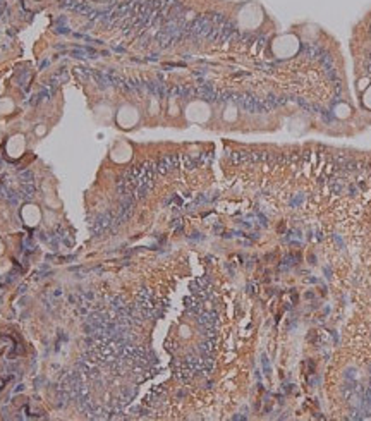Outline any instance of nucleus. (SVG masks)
Here are the masks:
<instances>
[{"label": "nucleus", "mask_w": 371, "mask_h": 421, "mask_svg": "<svg viewBox=\"0 0 371 421\" xmlns=\"http://www.w3.org/2000/svg\"><path fill=\"white\" fill-rule=\"evenodd\" d=\"M24 150V140L22 136H14L12 140L9 141V152L12 153L14 157L21 155V152Z\"/></svg>", "instance_id": "obj_6"}, {"label": "nucleus", "mask_w": 371, "mask_h": 421, "mask_svg": "<svg viewBox=\"0 0 371 421\" xmlns=\"http://www.w3.org/2000/svg\"><path fill=\"white\" fill-rule=\"evenodd\" d=\"M349 112H351V109L347 105H344V103H340V105L335 107V115H337V117H347Z\"/></svg>", "instance_id": "obj_7"}, {"label": "nucleus", "mask_w": 371, "mask_h": 421, "mask_svg": "<svg viewBox=\"0 0 371 421\" xmlns=\"http://www.w3.org/2000/svg\"><path fill=\"white\" fill-rule=\"evenodd\" d=\"M363 103H365L366 109H370V110H371V84H370L368 88H366L365 95H363Z\"/></svg>", "instance_id": "obj_9"}, {"label": "nucleus", "mask_w": 371, "mask_h": 421, "mask_svg": "<svg viewBox=\"0 0 371 421\" xmlns=\"http://www.w3.org/2000/svg\"><path fill=\"white\" fill-rule=\"evenodd\" d=\"M210 115H211V110H210V107H208V103H204V102H192L186 107V117H187V121H191V122L203 124V122H206L208 119H210Z\"/></svg>", "instance_id": "obj_3"}, {"label": "nucleus", "mask_w": 371, "mask_h": 421, "mask_svg": "<svg viewBox=\"0 0 371 421\" xmlns=\"http://www.w3.org/2000/svg\"><path fill=\"white\" fill-rule=\"evenodd\" d=\"M98 2H102V0H98Z\"/></svg>", "instance_id": "obj_11"}, {"label": "nucleus", "mask_w": 371, "mask_h": 421, "mask_svg": "<svg viewBox=\"0 0 371 421\" xmlns=\"http://www.w3.org/2000/svg\"><path fill=\"white\" fill-rule=\"evenodd\" d=\"M235 117H237V110H235L234 107H227L225 114H223V119H225V121H229V122H232V121H235Z\"/></svg>", "instance_id": "obj_8"}, {"label": "nucleus", "mask_w": 371, "mask_h": 421, "mask_svg": "<svg viewBox=\"0 0 371 421\" xmlns=\"http://www.w3.org/2000/svg\"><path fill=\"white\" fill-rule=\"evenodd\" d=\"M299 40H297L296 34H280L273 40L272 43V50L275 53V57L278 59H289V57H294L297 52H299Z\"/></svg>", "instance_id": "obj_1"}, {"label": "nucleus", "mask_w": 371, "mask_h": 421, "mask_svg": "<svg viewBox=\"0 0 371 421\" xmlns=\"http://www.w3.org/2000/svg\"><path fill=\"white\" fill-rule=\"evenodd\" d=\"M368 83H370V79H366V78L361 79V81H359V84H358V88H359V90H366V88L370 86Z\"/></svg>", "instance_id": "obj_10"}, {"label": "nucleus", "mask_w": 371, "mask_h": 421, "mask_svg": "<svg viewBox=\"0 0 371 421\" xmlns=\"http://www.w3.org/2000/svg\"><path fill=\"white\" fill-rule=\"evenodd\" d=\"M139 121V112L133 105H122L117 112V124L124 129H131Z\"/></svg>", "instance_id": "obj_4"}, {"label": "nucleus", "mask_w": 371, "mask_h": 421, "mask_svg": "<svg viewBox=\"0 0 371 421\" xmlns=\"http://www.w3.org/2000/svg\"><path fill=\"white\" fill-rule=\"evenodd\" d=\"M237 21L244 29L258 28L263 22V9L260 5H256V3H247V5H244L239 10Z\"/></svg>", "instance_id": "obj_2"}, {"label": "nucleus", "mask_w": 371, "mask_h": 421, "mask_svg": "<svg viewBox=\"0 0 371 421\" xmlns=\"http://www.w3.org/2000/svg\"><path fill=\"white\" fill-rule=\"evenodd\" d=\"M112 158H114L115 162H126L131 158V148L127 145H119L117 148L112 152Z\"/></svg>", "instance_id": "obj_5"}]
</instances>
